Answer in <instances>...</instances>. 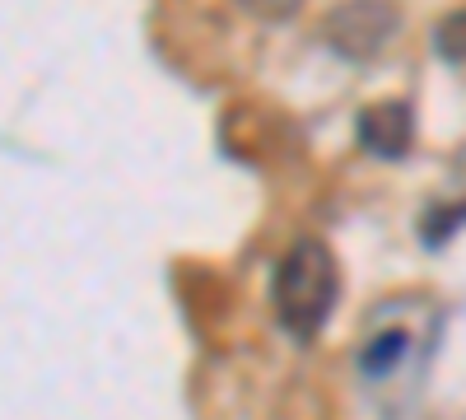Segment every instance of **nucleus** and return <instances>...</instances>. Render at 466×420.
I'll use <instances>...</instances> for the list:
<instances>
[{"mask_svg": "<svg viewBox=\"0 0 466 420\" xmlns=\"http://www.w3.org/2000/svg\"><path fill=\"white\" fill-rule=\"evenodd\" d=\"M238 5L248 10V15H257V19H294L299 10H303V0H238Z\"/></svg>", "mask_w": 466, "mask_h": 420, "instance_id": "6", "label": "nucleus"}, {"mask_svg": "<svg viewBox=\"0 0 466 420\" xmlns=\"http://www.w3.org/2000/svg\"><path fill=\"white\" fill-rule=\"evenodd\" d=\"M434 52L448 66H466V5L461 10H448L434 24Z\"/></svg>", "mask_w": 466, "mask_h": 420, "instance_id": "5", "label": "nucleus"}, {"mask_svg": "<svg viewBox=\"0 0 466 420\" xmlns=\"http://www.w3.org/2000/svg\"><path fill=\"white\" fill-rule=\"evenodd\" d=\"M340 299V266L336 252L322 239H299L280 266L276 281H270V303H276V318L294 341H313L322 336V327L336 313Z\"/></svg>", "mask_w": 466, "mask_h": 420, "instance_id": "1", "label": "nucleus"}, {"mask_svg": "<svg viewBox=\"0 0 466 420\" xmlns=\"http://www.w3.org/2000/svg\"><path fill=\"white\" fill-rule=\"evenodd\" d=\"M406 346H410V336H406L401 327H397V332H378V336L369 341V351H364L360 369H364L369 378H382V374H392V369L401 364Z\"/></svg>", "mask_w": 466, "mask_h": 420, "instance_id": "4", "label": "nucleus"}, {"mask_svg": "<svg viewBox=\"0 0 466 420\" xmlns=\"http://www.w3.org/2000/svg\"><path fill=\"white\" fill-rule=\"evenodd\" d=\"M355 131H360V145L373 159H406L410 145H415V108L406 98L369 103V108H360Z\"/></svg>", "mask_w": 466, "mask_h": 420, "instance_id": "3", "label": "nucleus"}, {"mask_svg": "<svg viewBox=\"0 0 466 420\" xmlns=\"http://www.w3.org/2000/svg\"><path fill=\"white\" fill-rule=\"evenodd\" d=\"M397 33H401L397 0H340L322 19L327 47L345 61H373Z\"/></svg>", "mask_w": 466, "mask_h": 420, "instance_id": "2", "label": "nucleus"}]
</instances>
